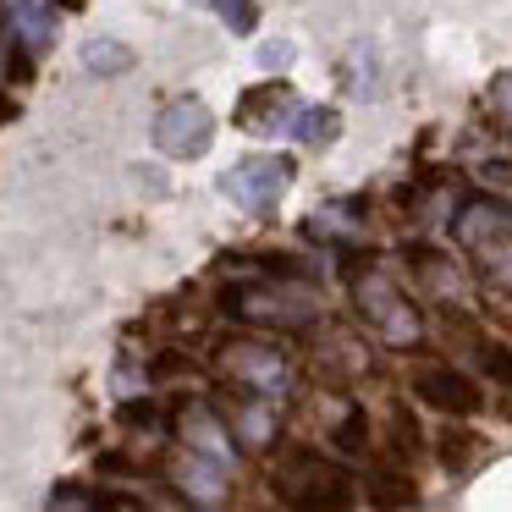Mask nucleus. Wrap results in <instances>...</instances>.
Wrapping results in <instances>:
<instances>
[{
    "mask_svg": "<svg viewBox=\"0 0 512 512\" xmlns=\"http://www.w3.org/2000/svg\"><path fill=\"white\" fill-rule=\"evenodd\" d=\"M413 397L435 413H474L479 408V386L463 369H446V364L419 369V375H413Z\"/></svg>",
    "mask_w": 512,
    "mask_h": 512,
    "instance_id": "4",
    "label": "nucleus"
},
{
    "mask_svg": "<svg viewBox=\"0 0 512 512\" xmlns=\"http://www.w3.org/2000/svg\"><path fill=\"white\" fill-rule=\"evenodd\" d=\"M83 61H89V72H127L133 67V50H116L111 39H94V45L83 50Z\"/></svg>",
    "mask_w": 512,
    "mask_h": 512,
    "instance_id": "13",
    "label": "nucleus"
},
{
    "mask_svg": "<svg viewBox=\"0 0 512 512\" xmlns=\"http://www.w3.org/2000/svg\"><path fill=\"white\" fill-rule=\"evenodd\" d=\"M281 127H287V138H298V144L320 149V144H331V138L342 133V116L325 111V105H292Z\"/></svg>",
    "mask_w": 512,
    "mask_h": 512,
    "instance_id": "10",
    "label": "nucleus"
},
{
    "mask_svg": "<svg viewBox=\"0 0 512 512\" xmlns=\"http://www.w3.org/2000/svg\"><path fill=\"white\" fill-rule=\"evenodd\" d=\"M177 424H182V435H188L193 452L215 457V463H232V446H226V430H221L215 413H204V408H193V402H188V408L177 413Z\"/></svg>",
    "mask_w": 512,
    "mask_h": 512,
    "instance_id": "9",
    "label": "nucleus"
},
{
    "mask_svg": "<svg viewBox=\"0 0 512 512\" xmlns=\"http://www.w3.org/2000/svg\"><path fill=\"white\" fill-rule=\"evenodd\" d=\"M435 457H441L446 474H468L479 457V435L474 430H441L435 435Z\"/></svg>",
    "mask_w": 512,
    "mask_h": 512,
    "instance_id": "11",
    "label": "nucleus"
},
{
    "mask_svg": "<svg viewBox=\"0 0 512 512\" xmlns=\"http://www.w3.org/2000/svg\"><path fill=\"white\" fill-rule=\"evenodd\" d=\"M155 144L166 149L171 160H193L210 149V111H204L193 94H182V100H171L166 111L155 116Z\"/></svg>",
    "mask_w": 512,
    "mask_h": 512,
    "instance_id": "3",
    "label": "nucleus"
},
{
    "mask_svg": "<svg viewBox=\"0 0 512 512\" xmlns=\"http://www.w3.org/2000/svg\"><path fill=\"white\" fill-rule=\"evenodd\" d=\"M122 424H160L155 402H127V408H122Z\"/></svg>",
    "mask_w": 512,
    "mask_h": 512,
    "instance_id": "20",
    "label": "nucleus"
},
{
    "mask_svg": "<svg viewBox=\"0 0 512 512\" xmlns=\"http://www.w3.org/2000/svg\"><path fill=\"white\" fill-rule=\"evenodd\" d=\"M292 105H298V100H292L287 83H259V89H248L243 100H237V122H243V127H265V133H270V127H281L276 116L292 111Z\"/></svg>",
    "mask_w": 512,
    "mask_h": 512,
    "instance_id": "7",
    "label": "nucleus"
},
{
    "mask_svg": "<svg viewBox=\"0 0 512 512\" xmlns=\"http://www.w3.org/2000/svg\"><path fill=\"white\" fill-rule=\"evenodd\" d=\"M221 468L226 463H215V457L204 463V452L177 457V485L188 490L193 501H210V507H215V501H226V474H221Z\"/></svg>",
    "mask_w": 512,
    "mask_h": 512,
    "instance_id": "8",
    "label": "nucleus"
},
{
    "mask_svg": "<svg viewBox=\"0 0 512 512\" xmlns=\"http://www.w3.org/2000/svg\"><path fill=\"white\" fill-rule=\"evenodd\" d=\"M479 265L490 270V281H501V287H512V237H501V243L479 248Z\"/></svg>",
    "mask_w": 512,
    "mask_h": 512,
    "instance_id": "14",
    "label": "nucleus"
},
{
    "mask_svg": "<svg viewBox=\"0 0 512 512\" xmlns=\"http://www.w3.org/2000/svg\"><path fill=\"white\" fill-rule=\"evenodd\" d=\"M287 177H292V160L254 155V160H243V166L226 171V193H232L248 215H270V210H276V199L287 193Z\"/></svg>",
    "mask_w": 512,
    "mask_h": 512,
    "instance_id": "2",
    "label": "nucleus"
},
{
    "mask_svg": "<svg viewBox=\"0 0 512 512\" xmlns=\"http://www.w3.org/2000/svg\"><path fill=\"white\" fill-rule=\"evenodd\" d=\"M50 6H61V12H83V0H50Z\"/></svg>",
    "mask_w": 512,
    "mask_h": 512,
    "instance_id": "22",
    "label": "nucleus"
},
{
    "mask_svg": "<svg viewBox=\"0 0 512 512\" xmlns=\"http://www.w3.org/2000/svg\"><path fill=\"white\" fill-rule=\"evenodd\" d=\"M364 441H369V413L353 408V413L342 419V430H336V446H342L347 457H358V452H364Z\"/></svg>",
    "mask_w": 512,
    "mask_h": 512,
    "instance_id": "15",
    "label": "nucleus"
},
{
    "mask_svg": "<svg viewBox=\"0 0 512 512\" xmlns=\"http://www.w3.org/2000/svg\"><path fill=\"white\" fill-rule=\"evenodd\" d=\"M479 364H485L490 375L501 380V386H512V347H496V342H490V347H479Z\"/></svg>",
    "mask_w": 512,
    "mask_h": 512,
    "instance_id": "19",
    "label": "nucleus"
},
{
    "mask_svg": "<svg viewBox=\"0 0 512 512\" xmlns=\"http://www.w3.org/2000/svg\"><path fill=\"white\" fill-rule=\"evenodd\" d=\"M457 237L479 254V248L512 237V210H507V204H496V199H468L463 215H457Z\"/></svg>",
    "mask_w": 512,
    "mask_h": 512,
    "instance_id": "6",
    "label": "nucleus"
},
{
    "mask_svg": "<svg viewBox=\"0 0 512 512\" xmlns=\"http://www.w3.org/2000/svg\"><path fill=\"white\" fill-rule=\"evenodd\" d=\"M215 12L226 17V28H232V34H248V28L259 23V12H254V0H215Z\"/></svg>",
    "mask_w": 512,
    "mask_h": 512,
    "instance_id": "16",
    "label": "nucleus"
},
{
    "mask_svg": "<svg viewBox=\"0 0 512 512\" xmlns=\"http://www.w3.org/2000/svg\"><path fill=\"white\" fill-rule=\"evenodd\" d=\"M12 28H17V34H23L34 50H50V39H56L45 0H12Z\"/></svg>",
    "mask_w": 512,
    "mask_h": 512,
    "instance_id": "12",
    "label": "nucleus"
},
{
    "mask_svg": "<svg viewBox=\"0 0 512 512\" xmlns=\"http://www.w3.org/2000/svg\"><path fill=\"white\" fill-rule=\"evenodd\" d=\"M391 430H397V452L402 457H413V452H419V424H413V413L408 408H397V413H391Z\"/></svg>",
    "mask_w": 512,
    "mask_h": 512,
    "instance_id": "18",
    "label": "nucleus"
},
{
    "mask_svg": "<svg viewBox=\"0 0 512 512\" xmlns=\"http://www.w3.org/2000/svg\"><path fill=\"white\" fill-rule=\"evenodd\" d=\"M496 105H501V116H507V122H512V72H507V78L496 83Z\"/></svg>",
    "mask_w": 512,
    "mask_h": 512,
    "instance_id": "21",
    "label": "nucleus"
},
{
    "mask_svg": "<svg viewBox=\"0 0 512 512\" xmlns=\"http://www.w3.org/2000/svg\"><path fill=\"white\" fill-rule=\"evenodd\" d=\"M232 364L248 380L254 397H287L292 375H287V358L281 353H270V347H232Z\"/></svg>",
    "mask_w": 512,
    "mask_h": 512,
    "instance_id": "5",
    "label": "nucleus"
},
{
    "mask_svg": "<svg viewBox=\"0 0 512 512\" xmlns=\"http://www.w3.org/2000/svg\"><path fill=\"white\" fill-rule=\"evenodd\" d=\"M375 501H397V507H413V501H419V490H408V479H402V474H380V479H375Z\"/></svg>",
    "mask_w": 512,
    "mask_h": 512,
    "instance_id": "17",
    "label": "nucleus"
},
{
    "mask_svg": "<svg viewBox=\"0 0 512 512\" xmlns=\"http://www.w3.org/2000/svg\"><path fill=\"white\" fill-rule=\"evenodd\" d=\"M353 292H358V309H364V320L380 331V342H391V347L419 342V331H424L419 309H413V303L402 298V292L391 287L386 276H364Z\"/></svg>",
    "mask_w": 512,
    "mask_h": 512,
    "instance_id": "1",
    "label": "nucleus"
}]
</instances>
